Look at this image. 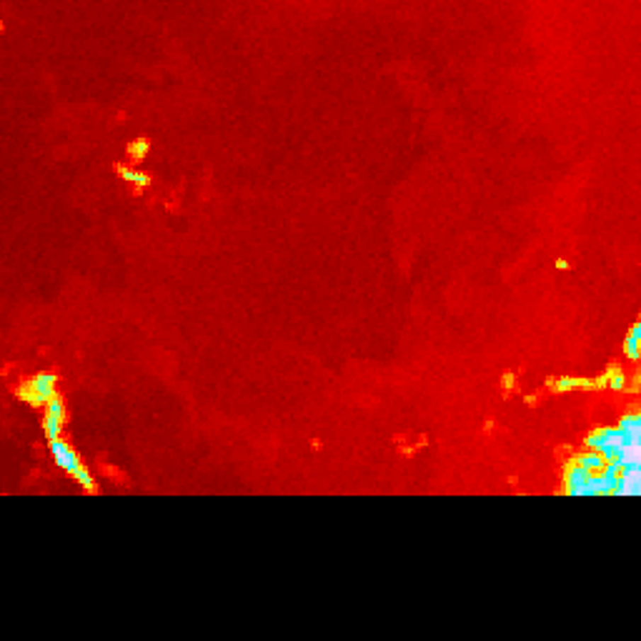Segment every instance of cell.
<instances>
[{
	"label": "cell",
	"instance_id": "6da1fadb",
	"mask_svg": "<svg viewBox=\"0 0 641 641\" xmlns=\"http://www.w3.org/2000/svg\"><path fill=\"white\" fill-rule=\"evenodd\" d=\"M586 448L616 466H641V416L629 414L619 426L599 429L586 438Z\"/></svg>",
	"mask_w": 641,
	"mask_h": 641
},
{
	"label": "cell",
	"instance_id": "7a4b0ae2",
	"mask_svg": "<svg viewBox=\"0 0 641 641\" xmlns=\"http://www.w3.org/2000/svg\"><path fill=\"white\" fill-rule=\"evenodd\" d=\"M48 451H50V456H53L55 466H58L60 471H65V474L76 481L78 486H83L86 491H96V481H93V476L88 474V469L81 464L78 453L73 451V448H70L63 438H53V441H48Z\"/></svg>",
	"mask_w": 641,
	"mask_h": 641
},
{
	"label": "cell",
	"instance_id": "3957f363",
	"mask_svg": "<svg viewBox=\"0 0 641 641\" xmlns=\"http://www.w3.org/2000/svg\"><path fill=\"white\" fill-rule=\"evenodd\" d=\"M23 401H28L30 406H48L50 401L55 399V376L53 373H38V376H33L30 381H25V386L18 391Z\"/></svg>",
	"mask_w": 641,
	"mask_h": 641
},
{
	"label": "cell",
	"instance_id": "277c9868",
	"mask_svg": "<svg viewBox=\"0 0 641 641\" xmlns=\"http://www.w3.org/2000/svg\"><path fill=\"white\" fill-rule=\"evenodd\" d=\"M63 424H65V406H63V401L55 396V399L43 409V431H45V438H48V441H53V438H60Z\"/></svg>",
	"mask_w": 641,
	"mask_h": 641
},
{
	"label": "cell",
	"instance_id": "5b68a950",
	"mask_svg": "<svg viewBox=\"0 0 641 641\" xmlns=\"http://www.w3.org/2000/svg\"><path fill=\"white\" fill-rule=\"evenodd\" d=\"M639 346H641V324H634L631 334L626 336V341H624V356L629 358L631 363L639 361V356H641Z\"/></svg>",
	"mask_w": 641,
	"mask_h": 641
},
{
	"label": "cell",
	"instance_id": "8992f818",
	"mask_svg": "<svg viewBox=\"0 0 641 641\" xmlns=\"http://www.w3.org/2000/svg\"><path fill=\"white\" fill-rule=\"evenodd\" d=\"M118 173H120V178H123V181L133 183L135 188H148V186H151V178H148L146 173L133 171V168H120Z\"/></svg>",
	"mask_w": 641,
	"mask_h": 641
},
{
	"label": "cell",
	"instance_id": "52a82bcc",
	"mask_svg": "<svg viewBox=\"0 0 641 641\" xmlns=\"http://www.w3.org/2000/svg\"><path fill=\"white\" fill-rule=\"evenodd\" d=\"M146 153H148V140H133L128 146V156L133 158V161H140Z\"/></svg>",
	"mask_w": 641,
	"mask_h": 641
},
{
	"label": "cell",
	"instance_id": "ba28073f",
	"mask_svg": "<svg viewBox=\"0 0 641 641\" xmlns=\"http://www.w3.org/2000/svg\"><path fill=\"white\" fill-rule=\"evenodd\" d=\"M606 381H609L611 388H624L626 386V373L624 371H611L609 376H606Z\"/></svg>",
	"mask_w": 641,
	"mask_h": 641
}]
</instances>
